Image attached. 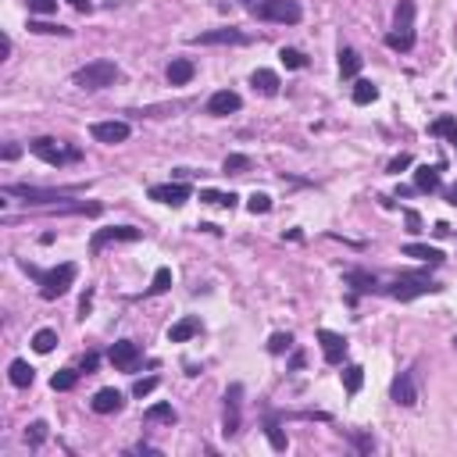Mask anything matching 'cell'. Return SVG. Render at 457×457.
<instances>
[{"instance_id":"cell-1","label":"cell","mask_w":457,"mask_h":457,"mask_svg":"<svg viewBox=\"0 0 457 457\" xmlns=\"http://www.w3.org/2000/svg\"><path fill=\"white\" fill-rule=\"evenodd\" d=\"M115 79H118V65L107 61V58L90 61V65L75 68V75H72V83L79 90H107V86H115Z\"/></svg>"},{"instance_id":"cell-2","label":"cell","mask_w":457,"mask_h":457,"mask_svg":"<svg viewBox=\"0 0 457 457\" xmlns=\"http://www.w3.org/2000/svg\"><path fill=\"white\" fill-rule=\"evenodd\" d=\"M389 51H411L414 47V4L411 0H400L396 15H393V33L386 36Z\"/></svg>"},{"instance_id":"cell-3","label":"cell","mask_w":457,"mask_h":457,"mask_svg":"<svg viewBox=\"0 0 457 457\" xmlns=\"http://www.w3.org/2000/svg\"><path fill=\"white\" fill-rule=\"evenodd\" d=\"M75 193H83V186H65V189H43V186H29V182L4 186V196H22L29 204H61V200H68Z\"/></svg>"},{"instance_id":"cell-4","label":"cell","mask_w":457,"mask_h":457,"mask_svg":"<svg viewBox=\"0 0 457 457\" xmlns=\"http://www.w3.org/2000/svg\"><path fill=\"white\" fill-rule=\"evenodd\" d=\"M72 283H75V265H68V261L51 268V272H40V297L43 300H58V297H65L72 290Z\"/></svg>"},{"instance_id":"cell-5","label":"cell","mask_w":457,"mask_h":457,"mask_svg":"<svg viewBox=\"0 0 457 457\" xmlns=\"http://www.w3.org/2000/svg\"><path fill=\"white\" fill-rule=\"evenodd\" d=\"M254 11H258V19L279 22V26H297L304 19V8L297 4V0H261Z\"/></svg>"},{"instance_id":"cell-6","label":"cell","mask_w":457,"mask_h":457,"mask_svg":"<svg viewBox=\"0 0 457 457\" xmlns=\"http://www.w3.org/2000/svg\"><path fill=\"white\" fill-rule=\"evenodd\" d=\"M386 293L396 297V300H414V297H425V293H439V286H436L429 275L411 272V275H400L393 286H386Z\"/></svg>"},{"instance_id":"cell-7","label":"cell","mask_w":457,"mask_h":457,"mask_svg":"<svg viewBox=\"0 0 457 457\" xmlns=\"http://www.w3.org/2000/svg\"><path fill=\"white\" fill-rule=\"evenodd\" d=\"M136 240H143V228H136V225H107V228H97L93 233L90 251L100 254L107 243H136Z\"/></svg>"},{"instance_id":"cell-8","label":"cell","mask_w":457,"mask_h":457,"mask_svg":"<svg viewBox=\"0 0 457 457\" xmlns=\"http://www.w3.org/2000/svg\"><path fill=\"white\" fill-rule=\"evenodd\" d=\"M29 150H33L40 161L54 164V168H61V164H68V161H79V150H65V147H61L58 140H51V136L33 140V143H29Z\"/></svg>"},{"instance_id":"cell-9","label":"cell","mask_w":457,"mask_h":457,"mask_svg":"<svg viewBox=\"0 0 457 457\" xmlns=\"http://www.w3.org/2000/svg\"><path fill=\"white\" fill-rule=\"evenodd\" d=\"M193 43H200V47H243V43H251V36L240 29H211V33H196Z\"/></svg>"},{"instance_id":"cell-10","label":"cell","mask_w":457,"mask_h":457,"mask_svg":"<svg viewBox=\"0 0 457 457\" xmlns=\"http://www.w3.org/2000/svg\"><path fill=\"white\" fill-rule=\"evenodd\" d=\"M90 132H93V140L97 143H107V147H115V143H125L129 136H132V125L129 122H93L90 125Z\"/></svg>"},{"instance_id":"cell-11","label":"cell","mask_w":457,"mask_h":457,"mask_svg":"<svg viewBox=\"0 0 457 457\" xmlns=\"http://www.w3.org/2000/svg\"><path fill=\"white\" fill-rule=\"evenodd\" d=\"M389 396H393V404H396V407H414V404H418V382H414V368H407V372H400V375L393 379Z\"/></svg>"},{"instance_id":"cell-12","label":"cell","mask_w":457,"mask_h":457,"mask_svg":"<svg viewBox=\"0 0 457 457\" xmlns=\"http://www.w3.org/2000/svg\"><path fill=\"white\" fill-rule=\"evenodd\" d=\"M189 196H193V189H189L186 182H161V186H150V200L168 204V207H182Z\"/></svg>"},{"instance_id":"cell-13","label":"cell","mask_w":457,"mask_h":457,"mask_svg":"<svg viewBox=\"0 0 457 457\" xmlns=\"http://www.w3.org/2000/svg\"><path fill=\"white\" fill-rule=\"evenodd\" d=\"M240 107H243V97H240L236 90H218V93L207 97V115H214V118L236 115Z\"/></svg>"},{"instance_id":"cell-14","label":"cell","mask_w":457,"mask_h":457,"mask_svg":"<svg viewBox=\"0 0 457 457\" xmlns=\"http://www.w3.org/2000/svg\"><path fill=\"white\" fill-rule=\"evenodd\" d=\"M240 400H243V386L233 382L225 389V436L240 432Z\"/></svg>"},{"instance_id":"cell-15","label":"cell","mask_w":457,"mask_h":457,"mask_svg":"<svg viewBox=\"0 0 457 457\" xmlns=\"http://www.w3.org/2000/svg\"><path fill=\"white\" fill-rule=\"evenodd\" d=\"M318 343H322L325 364H343V357H347V336H340L332 329H322L318 332Z\"/></svg>"},{"instance_id":"cell-16","label":"cell","mask_w":457,"mask_h":457,"mask_svg":"<svg viewBox=\"0 0 457 457\" xmlns=\"http://www.w3.org/2000/svg\"><path fill=\"white\" fill-rule=\"evenodd\" d=\"M107 357H111V364H115L118 372H136V364H140V347H136L132 340H118Z\"/></svg>"},{"instance_id":"cell-17","label":"cell","mask_w":457,"mask_h":457,"mask_svg":"<svg viewBox=\"0 0 457 457\" xmlns=\"http://www.w3.org/2000/svg\"><path fill=\"white\" fill-rule=\"evenodd\" d=\"M122 404H125V396H122L115 386H107V389H97V396L90 400V407H93L97 414H115V411H122Z\"/></svg>"},{"instance_id":"cell-18","label":"cell","mask_w":457,"mask_h":457,"mask_svg":"<svg viewBox=\"0 0 457 457\" xmlns=\"http://www.w3.org/2000/svg\"><path fill=\"white\" fill-rule=\"evenodd\" d=\"M200 318L196 315H186V318H179L172 329H168V343H186V340H193V336H200Z\"/></svg>"},{"instance_id":"cell-19","label":"cell","mask_w":457,"mask_h":457,"mask_svg":"<svg viewBox=\"0 0 457 457\" xmlns=\"http://www.w3.org/2000/svg\"><path fill=\"white\" fill-rule=\"evenodd\" d=\"M164 75H168V83H172V86H186V83L196 75V68H193V61H189V58H172Z\"/></svg>"},{"instance_id":"cell-20","label":"cell","mask_w":457,"mask_h":457,"mask_svg":"<svg viewBox=\"0 0 457 457\" xmlns=\"http://www.w3.org/2000/svg\"><path fill=\"white\" fill-rule=\"evenodd\" d=\"M8 379H11V386H19V389H29V386L36 382V372H33V364H29V361H11V368H8Z\"/></svg>"},{"instance_id":"cell-21","label":"cell","mask_w":457,"mask_h":457,"mask_svg":"<svg viewBox=\"0 0 457 457\" xmlns=\"http://www.w3.org/2000/svg\"><path fill=\"white\" fill-rule=\"evenodd\" d=\"M251 83H254V90H261L265 97H275V93H279V86H283V83H279V75H275L272 68H258V72L251 75Z\"/></svg>"},{"instance_id":"cell-22","label":"cell","mask_w":457,"mask_h":457,"mask_svg":"<svg viewBox=\"0 0 457 457\" xmlns=\"http://www.w3.org/2000/svg\"><path fill=\"white\" fill-rule=\"evenodd\" d=\"M414 189H421V193H436V189H439V168L421 164V168L414 172Z\"/></svg>"},{"instance_id":"cell-23","label":"cell","mask_w":457,"mask_h":457,"mask_svg":"<svg viewBox=\"0 0 457 457\" xmlns=\"http://www.w3.org/2000/svg\"><path fill=\"white\" fill-rule=\"evenodd\" d=\"M357 72H361L357 51H354V47H343V51H340V75H343V79H357Z\"/></svg>"},{"instance_id":"cell-24","label":"cell","mask_w":457,"mask_h":457,"mask_svg":"<svg viewBox=\"0 0 457 457\" xmlns=\"http://www.w3.org/2000/svg\"><path fill=\"white\" fill-rule=\"evenodd\" d=\"M375 97H379V86H375V83H368V79H357V83H354V104H357V107H368Z\"/></svg>"},{"instance_id":"cell-25","label":"cell","mask_w":457,"mask_h":457,"mask_svg":"<svg viewBox=\"0 0 457 457\" xmlns=\"http://www.w3.org/2000/svg\"><path fill=\"white\" fill-rule=\"evenodd\" d=\"M404 254H407V258H418V261H432V265H439V261H443V251L425 247V243H407V247H404Z\"/></svg>"},{"instance_id":"cell-26","label":"cell","mask_w":457,"mask_h":457,"mask_svg":"<svg viewBox=\"0 0 457 457\" xmlns=\"http://www.w3.org/2000/svg\"><path fill=\"white\" fill-rule=\"evenodd\" d=\"M347 286H354L357 293H375L379 290V279L368 275V272H347Z\"/></svg>"},{"instance_id":"cell-27","label":"cell","mask_w":457,"mask_h":457,"mask_svg":"<svg viewBox=\"0 0 457 457\" xmlns=\"http://www.w3.org/2000/svg\"><path fill=\"white\" fill-rule=\"evenodd\" d=\"M432 136H446V140L453 143V150H457V118H450V115L436 118V122H432Z\"/></svg>"},{"instance_id":"cell-28","label":"cell","mask_w":457,"mask_h":457,"mask_svg":"<svg viewBox=\"0 0 457 457\" xmlns=\"http://www.w3.org/2000/svg\"><path fill=\"white\" fill-rule=\"evenodd\" d=\"M361 382H364V368H361V364H347V368H343V389L354 396V393L361 389Z\"/></svg>"},{"instance_id":"cell-29","label":"cell","mask_w":457,"mask_h":457,"mask_svg":"<svg viewBox=\"0 0 457 457\" xmlns=\"http://www.w3.org/2000/svg\"><path fill=\"white\" fill-rule=\"evenodd\" d=\"M54 347H58V332H54V329H40V332L33 336V350H36V354H51Z\"/></svg>"},{"instance_id":"cell-30","label":"cell","mask_w":457,"mask_h":457,"mask_svg":"<svg viewBox=\"0 0 457 457\" xmlns=\"http://www.w3.org/2000/svg\"><path fill=\"white\" fill-rule=\"evenodd\" d=\"M75 382H79V372H75V368H65V372H58V375L51 379V386H54L58 393H65V389H72Z\"/></svg>"},{"instance_id":"cell-31","label":"cell","mask_w":457,"mask_h":457,"mask_svg":"<svg viewBox=\"0 0 457 457\" xmlns=\"http://www.w3.org/2000/svg\"><path fill=\"white\" fill-rule=\"evenodd\" d=\"M147 421H164V425H172V421H175V407H172V404H154V407L147 411Z\"/></svg>"},{"instance_id":"cell-32","label":"cell","mask_w":457,"mask_h":457,"mask_svg":"<svg viewBox=\"0 0 457 457\" xmlns=\"http://www.w3.org/2000/svg\"><path fill=\"white\" fill-rule=\"evenodd\" d=\"M247 207H251V214H268L272 211V196L268 193H251L247 196Z\"/></svg>"},{"instance_id":"cell-33","label":"cell","mask_w":457,"mask_h":457,"mask_svg":"<svg viewBox=\"0 0 457 457\" xmlns=\"http://www.w3.org/2000/svg\"><path fill=\"white\" fill-rule=\"evenodd\" d=\"M43 439H47V421H33V425L26 429V443L36 450V446H43Z\"/></svg>"},{"instance_id":"cell-34","label":"cell","mask_w":457,"mask_h":457,"mask_svg":"<svg viewBox=\"0 0 457 457\" xmlns=\"http://www.w3.org/2000/svg\"><path fill=\"white\" fill-rule=\"evenodd\" d=\"M265 432H268V443H272V450H286V432L279 429V421H275V418L265 425Z\"/></svg>"},{"instance_id":"cell-35","label":"cell","mask_w":457,"mask_h":457,"mask_svg":"<svg viewBox=\"0 0 457 457\" xmlns=\"http://www.w3.org/2000/svg\"><path fill=\"white\" fill-rule=\"evenodd\" d=\"M29 33H43V36H72V29H65V26H51V22H29Z\"/></svg>"},{"instance_id":"cell-36","label":"cell","mask_w":457,"mask_h":457,"mask_svg":"<svg viewBox=\"0 0 457 457\" xmlns=\"http://www.w3.org/2000/svg\"><path fill=\"white\" fill-rule=\"evenodd\" d=\"M279 58H283V65H286V68H304V65H308V58H304L300 51H293V47H283V51H279Z\"/></svg>"},{"instance_id":"cell-37","label":"cell","mask_w":457,"mask_h":457,"mask_svg":"<svg viewBox=\"0 0 457 457\" xmlns=\"http://www.w3.org/2000/svg\"><path fill=\"white\" fill-rule=\"evenodd\" d=\"M164 290H172V268H157V272H154L150 293H164Z\"/></svg>"},{"instance_id":"cell-38","label":"cell","mask_w":457,"mask_h":457,"mask_svg":"<svg viewBox=\"0 0 457 457\" xmlns=\"http://www.w3.org/2000/svg\"><path fill=\"white\" fill-rule=\"evenodd\" d=\"M293 347V336L290 332H275L272 340H268V354H286Z\"/></svg>"},{"instance_id":"cell-39","label":"cell","mask_w":457,"mask_h":457,"mask_svg":"<svg viewBox=\"0 0 457 457\" xmlns=\"http://www.w3.org/2000/svg\"><path fill=\"white\" fill-rule=\"evenodd\" d=\"M221 168H225V172H247V168H251V157H247V154H228Z\"/></svg>"},{"instance_id":"cell-40","label":"cell","mask_w":457,"mask_h":457,"mask_svg":"<svg viewBox=\"0 0 457 457\" xmlns=\"http://www.w3.org/2000/svg\"><path fill=\"white\" fill-rule=\"evenodd\" d=\"M29 11L33 15H54L58 11V0H29Z\"/></svg>"},{"instance_id":"cell-41","label":"cell","mask_w":457,"mask_h":457,"mask_svg":"<svg viewBox=\"0 0 457 457\" xmlns=\"http://www.w3.org/2000/svg\"><path fill=\"white\" fill-rule=\"evenodd\" d=\"M157 389V379L150 375V379H136V386H132V393L136 396H147V393H154Z\"/></svg>"},{"instance_id":"cell-42","label":"cell","mask_w":457,"mask_h":457,"mask_svg":"<svg viewBox=\"0 0 457 457\" xmlns=\"http://www.w3.org/2000/svg\"><path fill=\"white\" fill-rule=\"evenodd\" d=\"M407 164H411V154H400V157H393V161H389V172H393V175H400Z\"/></svg>"},{"instance_id":"cell-43","label":"cell","mask_w":457,"mask_h":457,"mask_svg":"<svg viewBox=\"0 0 457 457\" xmlns=\"http://www.w3.org/2000/svg\"><path fill=\"white\" fill-rule=\"evenodd\" d=\"M200 200H204V204H225V193H214V189H200Z\"/></svg>"},{"instance_id":"cell-44","label":"cell","mask_w":457,"mask_h":457,"mask_svg":"<svg viewBox=\"0 0 457 457\" xmlns=\"http://www.w3.org/2000/svg\"><path fill=\"white\" fill-rule=\"evenodd\" d=\"M19 154H22V147H19V143H8V147H4V161H15Z\"/></svg>"},{"instance_id":"cell-45","label":"cell","mask_w":457,"mask_h":457,"mask_svg":"<svg viewBox=\"0 0 457 457\" xmlns=\"http://www.w3.org/2000/svg\"><path fill=\"white\" fill-rule=\"evenodd\" d=\"M97 364H100V357H97V354H86V361H83V372L90 375V372H93Z\"/></svg>"},{"instance_id":"cell-46","label":"cell","mask_w":457,"mask_h":457,"mask_svg":"<svg viewBox=\"0 0 457 457\" xmlns=\"http://www.w3.org/2000/svg\"><path fill=\"white\" fill-rule=\"evenodd\" d=\"M407 225H411V233H418V228H421V218H418L414 211H407Z\"/></svg>"},{"instance_id":"cell-47","label":"cell","mask_w":457,"mask_h":457,"mask_svg":"<svg viewBox=\"0 0 457 457\" xmlns=\"http://www.w3.org/2000/svg\"><path fill=\"white\" fill-rule=\"evenodd\" d=\"M68 4H72L75 11H90V8H93V0H68Z\"/></svg>"},{"instance_id":"cell-48","label":"cell","mask_w":457,"mask_h":457,"mask_svg":"<svg viewBox=\"0 0 457 457\" xmlns=\"http://www.w3.org/2000/svg\"><path fill=\"white\" fill-rule=\"evenodd\" d=\"M446 196H450V204H457V186H453V189H446Z\"/></svg>"},{"instance_id":"cell-49","label":"cell","mask_w":457,"mask_h":457,"mask_svg":"<svg viewBox=\"0 0 457 457\" xmlns=\"http://www.w3.org/2000/svg\"><path fill=\"white\" fill-rule=\"evenodd\" d=\"M450 347H453V354H457V336H453V340H450Z\"/></svg>"}]
</instances>
